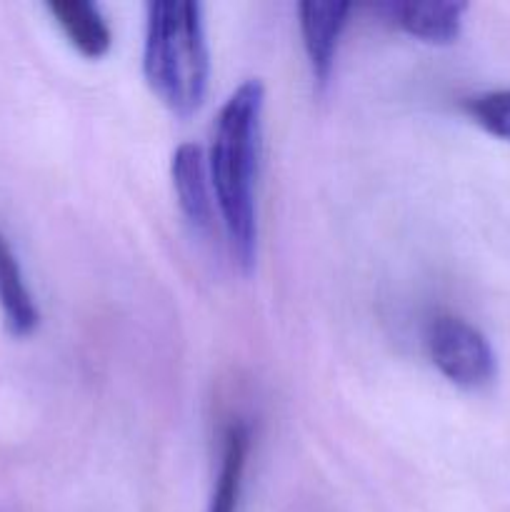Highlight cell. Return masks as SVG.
Wrapping results in <instances>:
<instances>
[{
    "label": "cell",
    "mask_w": 510,
    "mask_h": 512,
    "mask_svg": "<svg viewBox=\"0 0 510 512\" xmlns=\"http://www.w3.org/2000/svg\"><path fill=\"white\" fill-rule=\"evenodd\" d=\"M0 310H3L5 328L15 338H28L40 323L38 305L25 285L18 258L3 235H0Z\"/></svg>",
    "instance_id": "9"
},
{
    "label": "cell",
    "mask_w": 510,
    "mask_h": 512,
    "mask_svg": "<svg viewBox=\"0 0 510 512\" xmlns=\"http://www.w3.org/2000/svg\"><path fill=\"white\" fill-rule=\"evenodd\" d=\"M250 453V428L240 420L228 425L223 435V453H220V470L215 478L213 495H210L208 512H240L243 498V478L248 468Z\"/></svg>",
    "instance_id": "8"
},
{
    "label": "cell",
    "mask_w": 510,
    "mask_h": 512,
    "mask_svg": "<svg viewBox=\"0 0 510 512\" xmlns=\"http://www.w3.org/2000/svg\"><path fill=\"white\" fill-rule=\"evenodd\" d=\"M385 10L413 38L433 45H450L460 38L468 5L455 0H430V3H390L385 5Z\"/></svg>",
    "instance_id": "6"
},
{
    "label": "cell",
    "mask_w": 510,
    "mask_h": 512,
    "mask_svg": "<svg viewBox=\"0 0 510 512\" xmlns=\"http://www.w3.org/2000/svg\"><path fill=\"white\" fill-rule=\"evenodd\" d=\"M350 8H353L350 3H315V0L298 5L303 48L318 88H325L330 83L340 35H343L345 25H348Z\"/></svg>",
    "instance_id": "4"
},
{
    "label": "cell",
    "mask_w": 510,
    "mask_h": 512,
    "mask_svg": "<svg viewBox=\"0 0 510 512\" xmlns=\"http://www.w3.org/2000/svg\"><path fill=\"white\" fill-rule=\"evenodd\" d=\"M265 88L258 78L243 80L220 108L210 143L208 173L230 255L245 275L258 255L255 173Z\"/></svg>",
    "instance_id": "1"
},
{
    "label": "cell",
    "mask_w": 510,
    "mask_h": 512,
    "mask_svg": "<svg viewBox=\"0 0 510 512\" xmlns=\"http://www.w3.org/2000/svg\"><path fill=\"white\" fill-rule=\"evenodd\" d=\"M170 175H173V188L185 220L193 225L195 233L208 235L215 225V198L210 195L208 160H205L200 145H178V150L173 153V163H170Z\"/></svg>",
    "instance_id": "5"
},
{
    "label": "cell",
    "mask_w": 510,
    "mask_h": 512,
    "mask_svg": "<svg viewBox=\"0 0 510 512\" xmlns=\"http://www.w3.org/2000/svg\"><path fill=\"white\" fill-rule=\"evenodd\" d=\"M465 110L480 128L510 143V90H493V93L475 95L465 103Z\"/></svg>",
    "instance_id": "10"
},
{
    "label": "cell",
    "mask_w": 510,
    "mask_h": 512,
    "mask_svg": "<svg viewBox=\"0 0 510 512\" xmlns=\"http://www.w3.org/2000/svg\"><path fill=\"white\" fill-rule=\"evenodd\" d=\"M430 360L443 378L463 390H483L498 375L488 338L458 315H438L428 328Z\"/></svg>",
    "instance_id": "3"
},
{
    "label": "cell",
    "mask_w": 510,
    "mask_h": 512,
    "mask_svg": "<svg viewBox=\"0 0 510 512\" xmlns=\"http://www.w3.org/2000/svg\"><path fill=\"white\" fill-rule=\"evenodd\" d=\"M48 10L68 43L83 58L98 60L108 55L110 45H113V33H110V25L105 23L98 5L88 3V0H53L48 3Z\"/></svg>",
    "instance_id": "7"
},
{
    "label": "cell",
    "mask_w": 510,
    "mask_h": 512,
    "mask_svg": "<svg viewBox=\"0 0 510 512\" xmlns=\"http://www.w3.org/2000/svg\"><path fill=\"white\" fill-rule=\"evenodd\" d=\"M143 75L170 113L178 118L198 113L210 80L203 5L193 0L148 5Z\"/></svg>",
    "instance_id": "2"
}]
</instances>
